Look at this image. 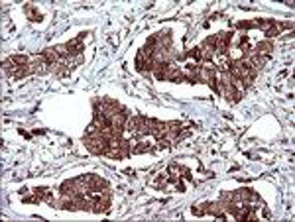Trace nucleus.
Returning <instances> with one entry per match:
<instances>
[{"label":"nucleus","instance_id":"1","mask_svg":"<svg viewBox=\"0 0 295 222\" xmlns=\"http://www.w3.org/2000/svg\"><path fill=\"white\" fill-rule=\"evenodd\" d=\"M85 146L95 156H107V152H109V140H105L101 136V132L93 134V136H85Z\"/></svg>","mask_w":295,"mask_h":222},{"label":"nucleus","instance_id":"2","mask_svg":"<svg viewBox=\"0 0 295 222\" xmlns=\"http://www.w3.org/2000/svg\"><path fill=\"white\" fill-rule=\"evenodd\" d=\"M124 130H128L134 138H142V136H146V118L144 116H140V114H136V116H128V120H126V126H124Z\"/></svg>","mask_w":295,"mask_h":222},{"label":"nucleus","instance_id":"3","mask_svg":"<svg viewBox=\"0 0 295 222\" xmlns=\"http://www.w3.org/2000/svg\"><path fill=\"white\" fill-rule=\"evenodd\" d=\"M30 73H36V75L51 73V63L43 55H36L30 59Z\"/></svg>","mask_w":295,"mask_h":222},{"label":"nucleus","instance_id":"4","mask_svg":"<svg viewBox=\"0 0 295 222\" xmlns=\"http://www.w3.org/2000/svg\"><path fill=\"white\" fill-rule=\"evenodd\" d=\"M4 71L12 77V79H22V77H26L28 73H30V65H18V63H14L10 57L4 61Z\"/></svg>","mask_w":295,"mask_h":222},{"label":"nucleus","instance_id":"5","mask_svg":"<svg viewBox=\"0 0 295 222\" xmlns=\"http://www.w3.org/2000/svg\"><path fill=\"white\" fill-rule=\"evenodd\" d=\"M230 39H232V33H228V32H219V33H215V51H217L219 55H226V53H228Z\"/></svg>","mask_w":295,"mask_h":222},{"label":"nucleus","instance_id":"6","mask_svg":"<svg viewBox=\"0 0 295 222\" xmlns=\"http://www.w3.org/2000/svg\"><path fill=\"white\" fill-rule=\"evenodd\" d=\"M146 132L149 136H153L155 140L161 138L163 132H165V122L155 120V118H146Z\"/></svg>","mask_w":295,"mask_h":222},{"label":"nucleus","instance_id":"7","mask_svg":"<svg viewBox=\"0 0 295 222\" xmlns=\"http://www.w3.org/2000/svg\"><path fill=\"white\" fill-rule=\"evenodd\" d=\"M81 179H83V183L87 185L89 191H99V189H107L109 187V183L103 177H99V175H83Z\"/></svg>","mask_w":295,"mask_h":222},{"label":"nucleus","instance_id":"8","mask_svg":"<svg viewBox=\"0 0 295 222\" xmlns=\"http://www.w3.org/2000/svg\"><path fill=\"white\" fill-rule=\"evenodd\" d=\"M181 130H183V124H181V122H177V120L165 122V132H163L161 138H167V140L173 144V142H177V136H179Z\"/></svg>","mask_w":295,"mask_h":222},{"label":"nucleus","instance_id":"9","mask_svg":"<svg viewBox=\"0 0 295 222\" xmlns=\"http://www.w3.org/2000/svg\"><path fill=\"white\" fill-rule=\"evenodd\" d=\"M83 33L79 35V37H75L73 41H69V43H65V47H67V53H69V57H77V55H81L83 53Z\"/></svg>","mask_w":295,"mask_h":222},{"label":"nucleus","instance_id":"10","mask_svg":"<svg viewBox=\"0 0 295 222\" xmlns=\"http://www.w3.org/2000/svg\"><path fill=\"white\" fill-rule=\"evenodd\" d=\"M258 55H264V57H270L272 55V51H274V45H272V41L270 39H264V41H260L258 45H256V49H254Z\"/></svg>","mask_w":295,"mask_h":222},{"label":"nucleus","instance_id":"11","mask_svg":"<svg viewBox=\"0 0 295 222\" xmlns=\"http://www.w3.org/2000/svg\"><path fill=\"white\" fill-rule=\"evenodd\" d=\"M146 152H151L149 144L142 142V140H138L136 144H132V154H146Z\"/></svg>","mask_w":295,"mask_h":222},{"label":"nucleus","instance_id":"12","mask_svg":"<svg viewBox=\"0 0 295 222\" xmlns=\"http://www.w3.org/2000/svg\"><path fill=\"white\" fill-rule=\"evenodd\" d=\"M207 207H209V203H201V205L193 207V215L195 217H205L207 215Z\"/></svg>","mask_w":295,"mask_h":222},{"label":"nucleus","instance_id":"13","mask_svg":"<svg viewBox=\"0 0 295 222\" xmlns=\"http://www.w3.org/2000/svg\"><path fill=\"white\" fill-rule=\"evenodd\" d=\"M187 57H191V59H195L197 63H203V55H201V49L199 47H193L189 53H187Z\"/></svg>","mask_w":295,"mask_h":222},{"label":"nucleus","instance_id":"14","mask_svg":"<svg viewBox=\"0 0 295 222\" xmlns=\"http://www.w3.org/2000/svg\"><path fill=\"white\" fill-rule=\"evenodd\" d=\"M236 28H238V30H242V32H246V30H250V28H256V26H254V22L240 20V22H236Z\"/></svg>","mask_w":295,"mask_h":222},{"label":"nucleus","instance_id":"15","mask_svg":"<svg viewBox=\"0 0 295 222\" xmlns=\"http://www.w3.org/2000/svg\"><path fill=\"white\" fill-rule=\"evenodd\" d=\"M26 12L30 14V20H39V14L37 12H34V6L30 4V6H26Z\"/></svg>","mask_w":295,"mask_h":222}]
</instances>
